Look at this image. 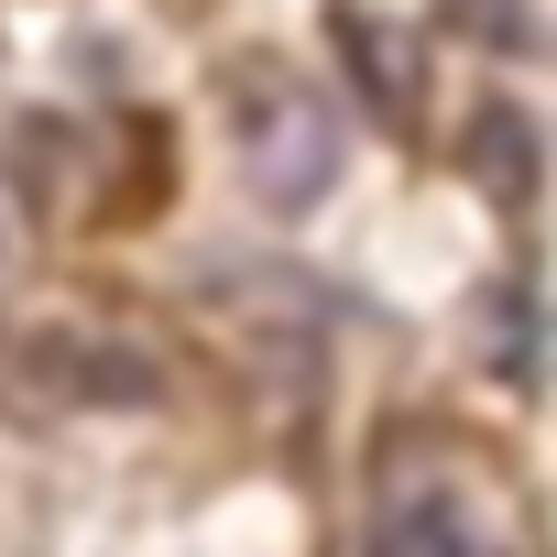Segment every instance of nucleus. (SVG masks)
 <instances>
[{
  "mask_svg": "<svg viewBox=\"0 0 557 557\" xmlns=\"http://www.w3.org/2000/svg\"><path fill=\"white\" fill-rule=\"evenodd\" d=\"M329 34H339V55H350V88L372 99V121H383V132H416V110H426V77H416L405 34H394L383 12H361V0H339V12H329Z\"/></svg>",
  "mask_w": 557,
  "mask_h": 557,
  "instance_id": "20e7f679",
  "label": "nucleus"
},
{
  "mask_svg": "<svg viewBox=\"0 0 557 557\" xmlns=\"http://www.w3.org/2000/svg\"><path fill=\"white\" fill-rule=\"evenodd\" d=\"M219 110H230V164H240V186H251V208H273V219H307L329 186H339V164H350V132H339V110L285 66V55H251V66H230V88H219Z\"/></svg>",
  "mask_w": 557,
  "mask_h": 557,
  "instance_id": "f257e3e1",
  "label": "nucleus"
},
{
  "mask_svg": "<svg viewBox=\"0 0 557 557\" xmlns=\"http://www.w3.org/2000/svg\"><path fill=\"white\" fill-rule=\"evenodd\" d=\"M361 557H513V546L492 535V513H481L470 492L416 481V492H383V513H372V546H361Z\"/></svg>",
  "mask_w": 557,
  "mask_h": 557,
  "instance_id": "7ed1b4c3",
  "label": "nucleus"
},
{
  "mask_svg": "<svg viewBox=\"0 0 557 557\" xmlns=\"http://www.w3.org/2000/svg\"><path fill=\"white\" fill-rule=\"evenodd\" d=\"M470 143H481V186H492V197H513V208H524V197H535V121H524V110H503V99H492V110H481V132H470Z\"/></svg>",
  "mask_w": 557,
  "mask_h": 557,
  "instance_id": "39448f33",
  "label": "nucleus"
},
{
  "mask_svg": "<svg viewBox=\"0 0 557 557\" xmlns=\"http://www.w3.org/2000/svg\"><path fill=\"white\" fill-rule=\"evenodd\" d=\"M0 372H12V394L34 416H132V405L164 394V361L143 339L99 329V318H34Z\"/></svg>",
  "mask_w": 557,
  "mask_h": 557,
  "instance_id": "f03ea898",
  "label": "nucleus"
}]
</instances>
